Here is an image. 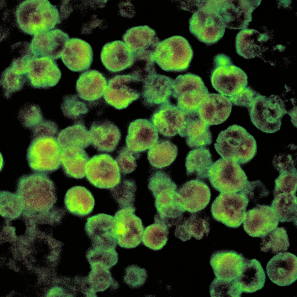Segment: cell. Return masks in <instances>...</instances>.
Segmentation results:
<instances>
[{"instance_id":"cell-1","label":"cell","mask_w":297,"mask_h":297,"mask_svg":"<svg viewBox=\"0 0 297 297\" xmlns=\"http://www.w3.org/2000/svg\"><path fill=\"white\" fill-rule=\"evenodd\" d=\"M16 194L27 214L48 211L56 201L53 183L45 173H35L23 176L18 180Z\"/></svg>"},{"instance_id":"cell-2","label":"cell","mask_w":297,"mask_h":297,"mask_svg":"<svg viewBox=\"0 0 297 297\" xmlns=\"http://www.w3.org/2000/svg\"><path fill=\"white\" fill-rule=\"evenodd\" d=\"M16 23L23 32L35 36L55 28L61 23L56 6L47 0H26L15 11Z\"/></svg>"},{"instance_id":"cell-3","label":"cell","mask_w":297,"mask_h":297,"mask_svg":"<svg viewBox=\"0 0 297 297\" xmlns=\"http://www.w3.org/2000/svg\"><path fill=\"white\" fill-rule=\"evenodd\" d=\"M214 145L222 158L232 160L242 165L254 158L257 148L253 137L244 128L237 124L221 131Z\"/></svg>"},{"instance_id":"cell-4","label":"cell","mask_w":297,"mask_h":297,"mask_svg":"<svg viewBox=\"0 0 297 297\" xmlns=\"http://www.w3.org/2000/svg\"><path fill=\"white\" fill-rule=\"evenodd\" d=\"M217 0L196 2V8L189 19L190 33L200 41L211 45L223 37L226 28L218 9Z\"/></svg>"},{"instance_id":"cell-5","label":"cell","mask_w":297,"mask_h":297,"mask_svg":"<svg viewBox=\"0 0 297 297\" xmlns=\"http://www.w3.org/2000/svg\"><path fill=\"white\" fill-rule=\"evenodd\" d=\"M193 54L186 38L174 35L159 42L154 52L153 57L155 62L162 70L181 72L189 68Z\"/></svg>"},{"instance_id":"cell-6","label":"cell","mask_w":297,"mask_h":297,"mask_svg":"<svg viewBox=\"0 0 297 297\" xmlns=\"http://www.w3.org/2000/svg\"><path fill=\"white\" fill-rule=\"evenodd\" d=\"M211 75L213 87L220 94L229 98L247 87L248 77L241 68L233 65L230 58L223 53L216 55Z\"/></svg>"},{"instance_id":"cell-7","label":"cell","mask_w":297,"mask_h":297,"mask_svg":"<svg viewBox=\"0 0 297 297\" xmlns=\"http://www.w3.org/2000/svg\"><path fill=\"white\" fill-rule=\"evenodd\" d=\"M248 110L252 123L267 133L279 130L282 117L288 113L284 101L279 96L272 95L267 97L258 93Z\"/></svg>"},{"instance_id":"cell-8","label":"cell","mask_w":297,"mask_h":297,"mask_svg":"<svg viewBox=\"0 0 297 297\" xmlns=\"http://www.w3.org/2000/svg\"><path fill=\"white\" fill-rule=\"evenodd\" d=\"M61 149L55 136L32 137L28 148L27 158L30 168L36 172L54 171L61 165Z\"/></svg>"},{"instance_id":"cell-9","label":"cell","mask_w":297,"mask_h":297,"mask_svg":"<svg viewBox=\"0 0 297 297\" xmlns=\"http://www.w3.org/2000/svg\"><path fill=\"white\" fill-rule=\"evenodd\" d=\"M25 69L28 84L35 88L46 89L56 85L61 72L55 60L35 56L32 52L20 55Z\"/></svg>"},{"instance_id":"cell-10","label":"cell","mask_w":297,"mask_h":297,"mask_svg":"<svg viewBox=\"0 0 297 297\" xmlns=\"http://www.w3.org/2000/svg\"><path fill=\"white\" fill-rule=\"evenodd\" d=\"M249 202L240 192L220 193L212 203L211 211L216 221L231 228H237L243 223L246 208Z\"/></svg>"},{"instance_id":"cell-11","label":"cell","mask_w":297,"mask_h":297,"mask_svg":"<svg viewBox=\"0 0 297 297\" xmlns=\"http://www.w3.org/2000/svg\"><path fill=\"white\" fill-rule=\"evenodd\" d=\"M208 178L213 187L220 193L239 192L248 181L239 164L232 160L222 158L213 163Z\"/></svg>"},{"instance_id":"cell-12","label":"cell","mask_w":297,"mask_h":297,"mask_svg":"<svg viewBox=\"0 0 297 297\" xmlns=\"http://www.w3.org/2000/svg\"><path fill=\"white\" fill-rule=\"evenodd\" d=\"M142 84V80L131 73L117 75L109 80L104 99L117 109L125 108L141 96Z\"/></svg>"},{"instance_id":"cell-13","label":"cell","mask_w":297,"mask_h":297,"mask_svg":"<svg viewBox=\"0 0 297 297\" xmlns=\"http://www.w3.org/2000/svg\"><path fill=\"white\" fill-rule=\"evenodd\" d=\"M209 93L202 78L195 74H180L174 80L172 96L176 105L185 112L197 110L201 102Z\"/></svg>"},{"instance_id":"cell-14","label":"cell","mask_w":297,"mask_h":297,"mask_svg":"<svg viewBox=\"0 0 297 297\" xmlns=\"http://www.w3.org/2000/svg\"><path fill=\"white\" fill-rule=\"evenodd\" d=\"M85 171L88 181L99 188L110 189L121 181L117 163L108 154H100L93 156L86 164Z\"/></svg>"},{"instance_id":"cell-15","label":"cell","mask_w":297,"mask_h":297,"mask_svg":"<svg viewBox=\"0 0 297 297\" xmlns=\"http://www.w3.org/2000/svg\"><path fill=\"white\" fill-rule=\"evenodd\" d=\"M122 39L134 54L135 61L154 64L153 53L160 42L154 29L147 25L135 26L127 30Z\"/></svg>"},{"instance_id":"cell-16","label":"cell","mask_w":297,"mask_h":297,"mask_svg":"<svg viewBox=\"0 0 297 297\" xmlns=\"http://www.w3.org/2000/svg\"><path fill=\"white\" fill-rule=\"evenodd\" d=\"M261 0H217L219 13L226 28H247L252 20V13Z\"/></svg>"},{"instance_id":"cell-17","label":"cell","mask_w":297,"mask_h":297,"mask_svg":"<svg viewBox=\"0 0 297 297\" xmlns=\"http://www.w3.org/2000/svg\"><path fill=\"white\" fill-rule=\"evenodd\" d=\"M135 208L120 209L114 215L117 243L121 247L132 248L142 241L144 230L141 219L135 214Z\"/></svg>"},{"instance_id":"cell-18","label":"cell","mask_w":297,"mask_h":297,"mask_svg":"<svg viewBox=\"0 0 297 297\" xmlns=\"http://www.w3.org/2000/svg\"><path fill=\"white\" fill-rule=\"evenodd\" d=\"M185 116V111L169 101L159 105L153 113L150 120L162 135L171 137L178 134L181 137Z\"/></svg>"},{"instance_id":"cell-19","label":"cell","mask_w":297,"mask_h":297,"mask_svg":"<svg viewBox=\"0 0 297 297\" xmlns=\"http://www.w3.org/2000/svg\"><path fill=\"white\" fill-rule=\"evenodd\" d=\"M178 202L185 211L193 214L204 209L210 201L209 188L199 179L189 180L177 190Z\"/></svg>"},{"instance_id":"cell-20","label":"cell","mask_w":297,"mask_h":297,"mask_svg":"<svg viewBox=\"0 0 297 297\" xmlns=\"http://www.w3.org/2000/svg\"><path fill=\"white\" fill-rule=\"evenodd\" d=\"M69 39L67 33L56 28L33 36L30 47L35 56L55 60L61 58Z\"/></svg>"},{"instance_id":"cell-21","label":"cell","mask_w":297,"mask_h":297,"mask_svg":"<svg viewBox=\"0 0 297 297\" xmlns=\"http://www.w3.org/2000/svg\"><path fill=\"white\" fill-rule=\"evenodd\" d=\"M279 222L270 206L257 204L246 212L243 227L249 236L261 237L278 227Z\"/></svg>"},{"instance_id":"cell-22","label":"cell","mask_w":297,"mask_h":297,"mask_svg":"<svg viewBox=\"0 0 297 297\" xmlns=\"http://www.w3.org/2000/svg\"><path fill=\"white\" fill-rule=\"evenodd\" d=\"M247 259L235 251L223 250L212 253L210 264L215 278L232 281L240 276Z\"/></svg>"},{"instance_id":"cell-23","label":"cell","mask_w":297,"mask_h":297,"mask_svg":"<svg viewBox=\"0 0 297 297\" xmlns=\"http://www.w3.org/2000/svg\"><path fill=\"white\" fill-rule=\"evenodd\" d=\"M174 80L156 72L147 76L142 81L141 96L144 105L151 107L169 101Z\"/></svg>"},{"instance_id":"cell-24","label":"cell","mask_w":297,"mask_h":297,"mask_svg":"<svg viewBox=\"0 0 297 297\" xmlns=\"http://www.w3.org/2000/svg\"><path fill=\"white\" fill-rule=\"evenodd\" d=\"M270 280L280 286H289L297 279V257L289 252L277 253L268 262L266 266Z\"/></svg>"},{"instance_id":"cell-25","label":"cell","mask_w":297,"mask_h":297,"mask_svg":"<svg viewBox=\"0 0 297 297\" xmlns=\"http://www.w3.org/2000/svg\"><path fill=\"white\" fill-rule=\"evenodd\" d=\"M158 139V131L151 121L139 119L130 124L126 143L131 150L140 153L151 148Z\"/></svg>"},{"instance_id":"cell-26","label":"cell","mask_w":297,"mask_h":297,"mask_svg":"<svg viewBox=\"0 0 297 297\" xmlns=\"http://www.w3.org/2000/svg\"><path fill=\"white\" fill-rule=\"evenodd\" d=\"M232 104L229 98L220 94L209 93L197 109L201 118L210 126L220 124L229 116Z\"/></svg>"},{"instance_id":"cell-27","label":"cell","mask_w":297,"mask_h":297,"mask_svg":"<svg viewBox=\"0 0 297 297\" xmlns=\"http://www.w3.org/2000/svg\"><path fill=\"white\" fill-rule=\"evenodd\" d=\"M100 59L103 65L110 72H120L133 66L135 56L124 41L117 40L105 44L102 48Z\"/></svg>"},{"instance_id":"cell-28","label":"cell","mask_w":297,"mask_h":297,"mask_svg":"<svg viewBox=\"0 0 297 297\" xmlns=\"http://www.w3.org/2000/svg\"><path fill=\"white\" fill-rule=\"evenodd\" d=\"M93 52L91 45L81 39L70 38L67 42L61 59L71 71H84L91 66L93 59Z\"/></svg>"},{"instance_id":"cell-29","label":"cell","mask_w":297,"mask_h":297,"mask_svg":"<svg viewBox=\"0 0 297 297\" xmlns=\"http://www.w3.org/2000/svg\"><path fill=\"white\" fill-rule=\"evenodd\" d=\"M89 132L90 144L100 152H113L121 137V132L118 127L107 120L93 122Z\"/></svg>"},{"instance_id":"cell-30","label":"cell","mask_w":297,"mask_h":297,"mask_svg":"<svg viewBox=\"0 0 297 297\" xmlns=\"http://www.w3.org/2000/svg\"><path fill=\"white\" fill-rule=\"evenodd\" d=\"M184 124L182 137H186V142L191 148L204 147L212 142L210 126L199 116L197 110L185 112Z\"/></svg>"},{"instance_id":"cell-31","label":"cell","mask_w":297,"mask_h":297,"mask_svg":"<svg viewBox=\"0 0 297 297\" xmlns=\"http://www.w3.org/2000/svg\"><path fill=\"white\" fill-rule=\"evenodd\" d=\"M116 222L114 217L100 213L88 217L85 230L93 243H117Z\"/></svg>"},{"instance_id":"cell-32","label":"cell","mask_w":297,"mask_h":297,"mask_svg":"<svg viewBox=\"0 0 297 297\" xmlns=\"http://www.w3.org/2000/svg\"><path fill=\"white\" fill-rule=\"evenodd\" d=\"M107 84L106 77L101 72L94 69L82 73L76 83V89L82 99L93 102L98 100L104 94Z\"/></svg>"},{"instance_id":"cell-33","label":"cell","mask_w":297,"mask_h":297,"mask_svg":"<svg viewBox=\"0 0 297 297\" xmlns=\"http://www.w3.org/2000/svg\"><path fill=\"white\" fill-rule=\"evenodd\" d=\"M266 279L260 262L256 259H247L240 276L235 280L238 293H252L262 289Z\"/></svg>"},{"instance_id":"cell-34","label":"cell","mask_w":297,"mask_h":297,"mask_svg":"<svg viewBox=\"0 0 297 297\" xmlns=\"http://www.w3.org/2000/svg\"><path fill=\"white\" fill-rule=\"evenodd\" d=\"M64 203L65 208L69 213L79 217H85L91 213L95 205L91 193L81 186L69 189L65 195Z\"/></svg>"},{"instance_id":"cell-35","label":"cell","mask_w":297,"mask_h":297,"mask_svg":"<svg viewBox=\"0 0 297 297\" xmlns=\"http://www.w3.org/2000/svg\"><path fill=\"white\" fill-rule=\"evenodd\" d=\"M89 159L83 148L72 146L61 149V165L65 174L69 178H84L86 165Z\"/></svg>"},{"instance_id":"cell-36","label":"cell","mask_w":297,"mask_h":297,"mask_svg":"<svg viewBox=\"0 0 297 297\" xmlns=\"http://www.w3.org/2000/svg\"><path fill=\"white\" fill-rule=\"evenodd\" d=\"M155 205L157 214L154 217V222L162 223L169 228L176 226L183 219L185 211L177 201V194L155 200Z\"/></svg>"},{"instance_id":"cell-37","label":"cell","mask_w":297,"mask_h":297,"mask_svg":"<svg viewBox=\"0 0 297 297\" xmlns=\"http://www.w3.org/2000/svg\"><path fill=\"white\" fill-rule=\"evenodd\" d=\"M183 219L177 226L175 236L183 241L190 240L192 237L199 240L207 236L210 231L209 219L195 213Z\"/></svg>"},{"instance_id":"cell-38","label":"cell","mask_w":297,"mask_h":297,"mask_svg":"<svg viewBox=\"0 0 297 297\" xmlns=\"http://www.w3.org/2000/svg\"><path fill=\"white\" fill-rule=\"evenodd\" d=\"M213 163L212 155L208 149L202 147L193 149L186 158V175H195L198 179L208 178Z\"/></svg>"},{"instance_id":"cell-39","label":"cell","mask_w":297,"mask_h":297,"mask_svg":"<svg viewBox=\"0 0 297 297\" xmlns=\"http://www.w3.org/2000/svg\"><path fill=\"white\" fill-rule=\"evenodd\" d=\"M265 37L254 29L241 30L237 35L235 40L237 54L246 59L255 58L260 53L262 42Z\"/></svg>"},{"instance_id":"cell-40","label":"cell","mask_w":297,"mask_h":297,"mask_svg":"<svg viewBox=\"0 0 297 297\" xmlns=\"http://www.w3.org/2000/svg\"><path fill=\"white\" fill-rule=\"evenodd\" d=\"M57 138L61 149L72 146L86 148L90 144L89 131L81 121L61 130Z\"/></svg>"},{"instance_id":"cell-41","label":"cell","mask_w":297,"mask_h":297,"mask_svg":"<svg viewBox=\"0 0 297 297\" xmlns=\"http://www.w3.org/2000/svg\"><path fill=\"white\" fill-rule=\"evenodd\" d=\"M279 222H293L296 226L297 198L296 194L280 193L274 196L270 206Z\"/></svg>"},{"instance_id":"cell-42","label":"cell","mask_w":297,"mask_h":297,"mask_svg":"<svg viewBox=\"0 0 297 297\" xmlns=\"http://www.w3.org/2000/svg\"><path fill=\"white\" fill-rule=\"evenodd\" d=\"M178 154L177 146L168 140H160L149 150L147 158L153 167L161 169L171 165Z\"/></svg>"},{"instance_id":"cell-43","label":"cell","mask_w":297,"mask_h":297,"mask_svg":"<svg viewBox=\"0 0 297 297\" xmlns=\"http://www.w3.org/2000/svg\"><path fill=\"white\" fill-rule=\"evenodd\" d=\"M260 250L277 253L287 251L290 246L287 230L283 227H277L261 237Z\"/></svg>"},{"instance_id":"cell-44","label":"cell","mask_w":297,"mask_h":297,"mask_svg":"<svg viewBox=\"0 0 297 297\" xmlns=\"http://www.w3.org/2000/svg\"><path fill=\"white\" fill-rule=\"evenodd\" d=\"M169 228L160 223L154 222L144 229L142 242L146 246L154 251L161 250L168 240Z\"/></svg>"},{"instance_id":"cell-45","label":"cell","mask_w":297,"mask_h":297,"mask_svg":"<svg viewBox=\"0 0 297 297\" xmlns=\"http://www.w3.org/2000/svg\"><path fill=\"white\" fill-rule=\"evenodd\" d=\"M137 190L135 182L132 179H125L111 189L113 199L120 209L135 208L134 206Z\"/></svg>"},{"instance_id":"cell-46","label":"cell","mask_w":297,"mask_h":297,"mask_svg":"<svg viewBox=\"0 0 297 297\" xmlns=\"http://www.w3.org/2000/svg\"><path fill=\"white\" fill-rule=\"evenodd\" d=\"M26 81L24 75L18 74L8 67L2 73L0 81L4 97L9 99L14 93L22 89Z\"/></svg>"},{"instance_id":"cell-47","label":"cell","mask_w":297,"mask_h":297,"mask_svg":"<svg viewBox=\"0 0 297 297\" xmlns=\"http://www.w3.org/2000/svg\"><path fill=\"white\" fill-rule=\"evenodd\" d=\"M1 195V215L10 220L19 217L23 213L24 208L18 196L6 191H2Z\"/></svg>"},{"instance_id":"cell-48","label":"cell","mask_w":297,"mask_h":297,"mask_svg":"<svg viewBox=\"0 0 297 297\" xmlns=\"http://www.w3.org/2000/svg\"><path fill=\"white\" fill-rule=\"evenodd\" d=\"M61 109L64 116L73 120L83 117L89 110L86 103L75 94L65 96L61 104Z\"/></svg>"},{"instance_id":"cell-49","label":"cell","mask_w":297,"mask_h":297,"mask_svg":"<svg viewBox=\"0 0 297 297\" xmlns=\"http://www.w3.org/2000/svg\"><path fill=\"white\" fill-rule=\"evenodd\" d=\"M17 116L22 126L31 131L44 120L40 107L33 103L24 105L19 111Z\"/></svg>"},{"instance_id":"cell-50","label":"cell","mask_w":297,"mask_h":297,"mask_svg":"<svg viewBox=\"0 0 297 297\" xmlns=\"http://www.w3.org/2000/svg\"><path fill=\"white\" fill-rule=\"evenodd\" d=\"M148 187L154 197L164 192L177 190V186L167 173L162 171H156L149 178Z\"/></svg>"},{"instance_id":"cell-51","label":"cell","mask_w":297,"mask_h":297,"mask_svg":"<svg viewBox=\"0 0 297 297\" xmlns=\"http://www.w3.org/2000/svg\"><path fill=\"white\" fill-rule=\"evenodd\" d=\"M88 253L89 261H94L92 264H99L108 268L115 265L118 261V254L115 248L94 246Z\"/></svg>"},{"instance_id":"cell-52","label":"cell","mask_w":297,"mask_h":297,"mask_svg":"<svg viewBox=\"0 0 297 297\" xmlns=\"http://www.w3.org/2000/svg\"><path fill=\"white\" fill-rule=\"evenodd\" d=\"M273 190L274 196L280 193L296 194L297 187V171L282 172L275 179Z\"/></svg>"},{"instance_id":"cell-53","label":"cell","mask_w":297,"mask_h":297,"mask_svg":"<svg viewBox=\"0 0 297 297\" xmlns=\"http://www.w3.org/2000/svg\"><path fill=\"white\" fill-rule=\"evenodd\" d=\"M140 156V153L124 147L119 151L116 158L120 172L124 175L133 172L137 165L135 161Z\"/></svg>"},{"instance_id":"cell-54","label":"cell","mask_w":297,"mask_h":297,"mask_svg":"<svg viewBox=\"0 0 297 297\" xmlns=\"http://www.w3.org/2000/svg\"><path fill=\"white\" fill-rule=\"evenodd\" d=\"M211 297H238L234 280L229 281L215 277L210 287Z\"/></svg>"},{"instance_id":"cell-55","label":"cell","mask_w":297,"mask_h":297,"mask_svg":"<svg viewBox=\"0 0 297 297\" xmlns=\"http://www.w3.org/2000/svg\"><path fill=\"white\" fill-rule=\"evenodd\" d=\"M124 282L132 288H138L145 283L148 277L146 271L135 265L127 267L125 269Z\"/></svg>"},{"instance_id":"cell-56","label":"cell","mask_w":297,"mask_h":297,"mask_svg":"<svg viewBox=\"0 0 297 297\" xmlns=\"http://www.w3.org/2000/svg\"><path fill=\"white\" fill-rule=\"evenodd\" d=\"M248 199L249 201L255 203L259 199L267 197L269 192L264 183L259 180H248L240 191Z\"/></svg>"},{"instance_id":"cell-57","label":"cell","mask_w":297,"mask_h":297,"mask_svg":"<svg viewBox=\"0 0 297 297\" xmlns=\"http://www.w3.org/2000/svg\"><path fill=\"white\" fill-rule=\"evenodd\" d=\"M257 93L250 87H246L229 98L233 105L245 107L249 109L251 107Z\"/></svg>"},{"instance_id":"cell-58","label":"cell","mask_w":297,"mask_h":297,"mask_svg":"<svg viewBox=\"0 0 297 297\" xmlns=\"http://www.w3.org/2000/svg\"><path fill=\"white\" fill-rule=\"evenodd\" d=\"M272 163L279 173L297 171L295 160L292 155L289 153H280L275 155Z\"/></svg>"},{"instance_id":"cell-59","label":"cell","mask_w":297,"mask_h":297,"mask_svg":"<svg viewBox=\"0 0 297 297\" xmlns=\"http://www.w3.org/2000/svg\"><path fill=\"white\" fill-rule=\"evenodd\" d=\"M32 131V137L44 135L56 137L59 133L57 125L50 120H44Z\"/></svg>"}]
</instances>
